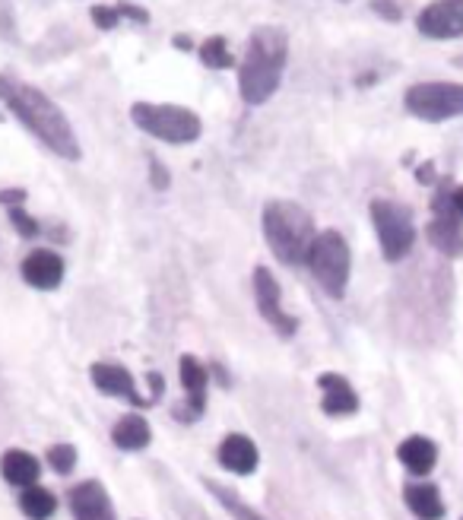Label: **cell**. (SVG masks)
<instances>
[{"mask_svg":"<svg viewBox=\"0 0 463 520\" xmlns=\"http://www.w3.org/2000/svg\"><path fill=\"white\" fill-rule=\"evenodd\" d=\"M0 102H4L20 124L35 134V140H42V146L54 156L77 162L80 159V140L73 134V124L67 121V115L61 111V105L48 99L39 86L23 83L13 73H0Z\"/></svg>","mask_w":463,"mask_h":520,"instance_id":"obj_1","label":"cell"},{"mask_svg":"<svg viewBox=\"0 0 463 520\" xmlns=\"http://www.w3.org/2000/svg\"><path fill=\"white\" fill-rule=\"evenodd\" d=\"M289 61V35L280 26H257L248 35L245 58L238 64V92L248 105H264L276 96Z\"/></svg>","mask_w":463,"mask_h":520,"instance_id":"obj_2","label":"cell"},{"mask_svg":"<svg viewBox=\"0 0 463 520\" xmlns=\"http://www.w3.org/2000/svg\"><path fill=\"white\" fill-rule=\"evenodd\" d=\"M264 235L270 251L289 267L305 264L314 241V219L295 200H270L264 207Z\"/></svg>","mask_w":463,"mask_h":520,"instance_id":"obj_3","label":"cell"},{"mask_svg":"<svg viewBox=\"0 0 463 520\" xmlns=\"http://www.w3.org/2000/svg\"><path fill=\"white\" fill-rule=\"evenodd\" d=\"M131 121L162 143L184 146L194 143L203 134V121L197 111L184 105H169V102H134L131 105Z\"/></svg>","mask_w":463,"mask_h":520,"instance_id":"obj_4","label":"cell"},{"mask_svg":"<svg viewBox=\"0 0 463 520\" xmlns=\"http://www.w3.org/2000/svg\"><path fill=\"white\" fill-rule=\"evenodd\" d=\"M305 264L330 299H343L346 286H349V267H353V257H349V245L340 232L327 229V232L314 235Z\"/></svg>","mask_w":463,"mask_h":520,"instance_id":"obj_5","label":"cell"},{"mask_svg":"<svg viewBox=\"0 0 463 520\" xmlns=\"http://www.w3.org/2000/svg\"><path fill=\"white\" fill-rule=\"evenodd\" d=\"M403 105L413 118L425 124H441L463 115V83L425 80L406 89Z\"/></svg>","mask_w":463,"mask_h":520,"instance_id":"obj_6","label":"cell"},{"mask_svg":"<svg viewBox=\"0 0 463 520\" xmlns=\"http://www.w3.org/2000/svg\"><path fill=\"white\" fill-rule=\"evenodd\" d=\"M372 222L381 241V254L387 260H403L413 251L416 229H413V213L397 200H372Z\"/></svg>","mask_w":463,"mask_h":520,"instance_id":"obj_7","label":"cell"},{"mask_svg":"<svg viewBox=\"0 0 463 520\" xmlns=\"http://www.w3.org/2000/svg\"><path fill=\"white\" fill-rule=\"evenodd\" d=\"M429 241L448 257L463 254V232H460V213L454 210V200L448 191H441L432 200V222H429Z\"/></svg>","mask_w":463,"mask_h":520,"instance_id":"obj_8","label":"cell"},{"mask_svg":"<svg viewBox=\"0 0 463 520\" xmlns=\"http://www.w3.org/2000/svg\"><path fill=\"white\" fill-rule=\"evenodd\" d=\"M416 29L425 39L435 42H451L463 35V0H432L416 16Z\"/></svg>","mask_w":463,"mask_h":520,"instance_id":"obj_9","label":"cell"},{"mask_svg":"<svg viewBox=\"0 0 463 520\" xmlns=\"http://www.w3.org/2000/svg\"><path fill=\"white\" fill-rule=\"evenodd\" d=\"M254 302H257V311L264 314L267 324L276 333H283V337H292V333H295V321L283 311L280 283H276V276L267 267H257L254 270Z\"/></svg>","mask_w":463,"mask_h":520,"instance_id":"obj_10","label":"cell"},{"mask_svg":"<svg viewBox=\"0 0 463 520\" xmlns=\"http://www.w3.org/2000/svg\"><path fill=\"white\" fill-rule=\"evenodd\" d=\"M70 511H73V520H118L108 489L96 479H86L70 489Z\"/></svg>","mask_w":463,"mask_h":520,"instance_id":"obj_11","label":"cell"},{"mask_svg":"<svg viewBox=\"0 0 463 520\" xmlns=\"http://www.w3.org/2000/svg\"><path fill=\"white\" fill-rule=\"evenodd\" d=\"M318 387H321V410L327 416H353L359 410V397L353 384H349L343 375H333V371H327V375L318 378Z\"/></svg>","mask_w":463,"mask_h":520,"instance_id":"obj_12","label":"cell"},{"mask_svg":"<svg viewBox=\"0 0 463 520\" xmlns=\"http://www.w3.org/2000/svg\"><path fill=\"white\" fill-rule=\"evenodd\" d=\"M23 280L35 289H42V292L58 289L61 280H64V260L54 251H45V248L32 251L23 260Z\"/></svg>","mask_w":463,"mask_h":520,"instance_id":"obj_13","label":"cell"},{"mask_svg":"<svg viewBox=\"0 0 463 520\" xmlns=\"http://www.w3.org/2000/svg\"><path fill=\"white\" fill-rule=\"evenodd\" d=\"M92 384H96L102 394H108V397L143 403V397L137 394V384L131 378V371L115 365V362H96V365H92Z\"/></svg>","mask_w":463,"mask_h":520,"instance_id":"obj_14","label":"cell"},{"mask_svg":"<svg viewBox=\"0 0 463 520\" xmlns=\"http://www.w3.org/2000/svg\"><path fill=\"white\" fill-rule=\"evenodd\" d=\"M219 463L226 470L238 473V476H248L257 470V460H261V454H257V444L248 438V435H226L219 444Z\"/></svg>","mask_w":463,"mask_h":520,"instance_id":"obj_15","label":"cell"},{"mask_svg":"<svg viewBox=\"0 0 463 520\" xmlns=\"http://www.w3.org/2000/svg\"><path fill=\"white\" fill-rule=\"evenodd\" d=\"M178 375H181L184 390H188V422H191L207 410V368H203L194 356H181Z\"/></svg>","mask_w":463,"mask_h":520,"instance_id":"obj_16","label":"cell"},{"mask_svg":"<svg viewBox=\"0 0 463 520\" xmlns=\"http://www.w3.org/2000/svg\"><path fill=\"white\" fill-rule=\"evenodd\" d=\"M397 457H400V463H403V467L410 470V473L425 476V473H432V467H435L438 448H435V441H429L425 435H410V438L400 441Z\"/></svg>","mask_w":463,"mask_h":520,"instance_id":"obj_17","label":"cell"},{"mask_svg":"<svg viewBox=\"0 0 463 520\" xmlns=\"http://www.w3.org/2000/svg\"><path fill=\"white\" fill-rule=\"evenodd\" d=\"M0 473H4L7 482H13V486L20 489H29L39 482V457H32L29 451H7L4 460H0Z\"/></svg>","mask_w":463,"mask_h":520,"instance_id":"obj_18","label":"cell"},{"mask_svg":"<svg viewBox=\"0 0 463 520\" xmlns=\"http://www.w3.org/2000/svg\"><path fill=\"white\" fill-rule=\"evenodd\" d=\"M153 432H150V422L143 416H124L118 419V425L111 429V441L118 444L121 451H143L150 444Z\"/></svg>","mask_w":463,"mask_h":520,"instance_id":"obj_19","label":"cell"},{"mask_svg":"<svg viewBox=\"0 0 463 520\" xmlns=\"http://www.w3.org/2000/svg\"><path fill=\"white\" fill-rule=\"evenodd\" d=\"M406 505L419 520H441L444 517V501L435 486H406Z\"/></svg>","mask_w":463,"mask_h":520,"instance_id":"obj_20","label":"cell"},{"mask_svg":"<svg viewBox=\"0 0 463 520\" xmlns=\"http://www.w3.org/2000/svg\"><path fill=\"white\" fill-rule=\"evenodd\" d=\"M207 492H213V498L232 514V520H267L261 511H254L251 505H245L242 498H238L235 492H229L226 486H219V482H207Z\"/></svg>","mask_w":463,"mask_h":520,"instance_id":"obj_21","label":"cell"},{"mask_svg":"<svg viewBox=\"0 0 463 520\" xmlns=\"http://www.w3.org/2000/svg\"><path fill=\"white\" fill-rule=\"evenodd\" d=\"M200 61L213 67V70H232L235 67V58H232V51H229V42L222 39V35H210L207 42H203L200 48Z\"/></svg>","mask_w":463,"mask_h":520,"instance_id":"obj_22","label":"cell"},{"mask_svg":"<svg viewBox=\"0 0 463 520\" xmlns=\"http://www.w3.org/2000/svg\"><path fill=\"white\" fill-rule=\"evenodd\" d=\"M20 508L32 517V520H48L54 514V495L42 486H29L20 495Z\"/></svg>","mask_w":463,"mask_h":520,"instance_id":"obj_23","label":"cell"},{"mask_svg":"<svg viewBox=\"0 0 463 520\" xmlns=\"http://www.w3.org/2000/svg\"><path fill=\"white\" fill-rule=\"evenodd\" d=\"M48 463L58 473H70L73 463H77V451H73V444H54V448L48 451Z\"/></svg>","mask_w":463,"mask_h":520,"instance_id":"obj_24","label":"cell"},{"mask_svg":"<svg viewBox=\"0 0 463 520\" xmlns=\"http://www.w3.org/2000/svg\"><path fill=\"white\" fill-rule=\"evenodd\" d=\"M89 16H92V23H96L99 29H105V32H111V29L121 23L118 7H105V4H96V7L89 10Z\"/></svg>","mask_w":463,"mask_h":520,"instance_id":"obj_25","label":"cell"},{"mask_svg":"<svg viewBox=\"0 0 463 520\" xmlns=\"http://www.w3.org/2000/svg\"><path fill=\"white\" fill-rule=\"evenodd\" d=\"M372 10L378 16H384L387 23H400L403 20V10H400V4H394V0H372Z\"/></svg>","mask_w":463,"mask_h":520,"instance_id":"obj_26","label":"cell"},{"mask_svg":"<svg viewBox=\"0 0 463 520\" xmlns=\"http://www.w3.org/2000/svg\"><path fill=\"white\" fill-rule=\"evenodd\" d=\"M118 13H121V20H134L140 26L150 23V10H143L137 4H118Z\"/></svg>","mask_w":463,"mask_h":520,"instance_id":"obj_27","label":"cell"},{"mask_svg":"<svg viewBox=\"0 0 463 520\" xmlns=\"http://www.w3.org/2000/svg\"><path fill=\"white\" fill-rule=\"evenodd\" d=\"M150 181H153V188H156V191H165V188H169V172H165V165H162L159 159L150 162Z\"/></svg>","mask_w":463,"mask_h":520,"instance_id":"obj_28","label":"cell"},{"mask_svg":"<svg viewBox=\"0 0 463 520\" xmlns=\"http://www.w3.org/2000/svg\"><path fill=\"white\" fill-rule=\"evenodd\" d=\"M10 219H13V226L20 229L23 235H35V222L23 210H10Z\"/></svg>","mask_w":463,"mask_h":520,"instance_id":"obj_29","label":"cell"},{"mask_svg":"<svg viewBox=\"0 0 463 520\" xmlns=\"http://www.w3.org/2000/svg\"><path fill=\"white\" fill-rule=\"evenodd\" d=\"M172 45L178 48V51H191L194 45H191V39H188V35H175V39H172Z\"/></svg>","mask_w":463,"mask_h":520,"instance_id":"obj_30","label":"cell"},{"mask_svg":"<svg viewBox=\"0 0 463 520\" xmlns=\"http://www.w3.org/2000/svg\"><path fill=\"white\" fill-rule=\"evenodd\" d=\"M451 200H454V210L463 216V188H457V191H451Z\"/></svg>","mask_w":463,"mask_h":520,"instance_id":"obj_31","label":"cell"},{"mask_svg":"<svg viewBox=\"0 0 463 520\" xmlns=\"http://www.w3.org/2000/svg\"><path fill=\"white\" fill-rule=\"evenodd\" d=\"M460 520H463V517H460Z\"/></svg>","mask_w":463,"mask_h":520,"instance_id":"obj_32","label":"cell"}]
</instances>
